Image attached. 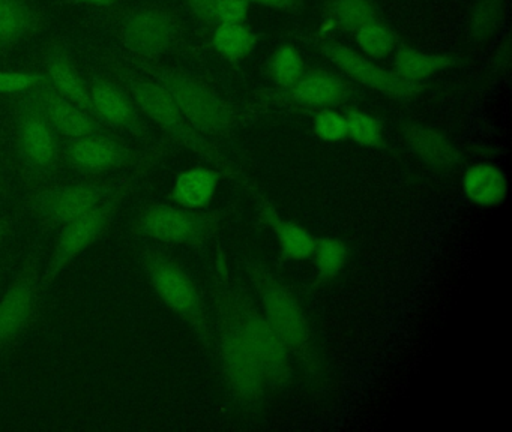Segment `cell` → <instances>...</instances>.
Here are the masks:
<instances>
[{
  "mask_svg": "<svg viewBox=\"0 0 512 432\" xmlns=\"http://www.w3.org/2000/svg\"><path fill=\"white\" fill-rule=\"evenodd\" d=\"M136 260L155 296L187 323L203 344H211L208 306L199 285L185 267L166 249L152 243L137 246Z\"/></svg>",
  "mask_w": 512,
  "mask_h": 432,
  "instance_id": "cell-1",
  "label": "cell"
},
{
  "mask_svg": "<svg viewBox=\"0 0 512 432\" xmlns=\"http://www.w3.org/2000/svg\"><path fill=\"white\" fill-rule=\"evenodd\" d=\"M149 170L139 167L119 177H91L44 186L29 198V213L38 225L61 228L86 215L98 204L124 189H133L137 180Z\"/></svg>",
  "mask_w": 512,
  "mask_h": 432,
  "instance_id": "cell-2",
  "label": "cell"
},
{
  "mask_svg": "<svg viewBox=\"0 0 512 432\" xmlns=\"http://www.w3.org/2000/svg\"><path fill=\"white\" fill-rule=\"evenodd\" d=\"M214 294L226 303L238 321L251 353L262 369L266 384L281 386L286 383L290 374L289 350L272 329L265 315L257 311L256 306L238 287L230 284L226 272L218 273Z\"/></svg>",
  "mask_w": 512,
  "mask_h": 432,
  "instance_id": "cell-3",
  "label": "cell"
},
{
  "mask_svg": "<svg viewBox=\"0 0 512 432\" xmlns=\"http://www.w3.org/2000/svg\"><path fill=\"white\" fill-rule=\"evenodd\" d=\"M220 213L187 209L178 204L149 203L131 222L133 236L164 245L199 248L220 227Z\"/></svg>",
  "mask_w": 512,
  "mask_h": 432,
  "instance_id": "cell-4",
  "label": "cell"
},
{
  "mask_svg": "<svg viewBox=\"0 0 512 432\" xmlns=\"http://www.w3.org/2000/svg\"><path fill=\"white\" fill-rule=\"evenodd\" d=\"M251 281L262 299L265 318L289 353L311 363V332L304 309L289 287L262 264L251 267Z\"/></svg>",
  "mask_w": 512,
  "mask_h": 432,
  "instance_id": "cell-5",
  "label": "cell"
},
{
  "mask_svg": "<svg viewBox=\"0 0 512 432\" xmlns=\"http://www.w3.org/2000/svg\"><path fill=\"white\" fill-rule=\"evenodd\" d=\"M160 152H139L125 143L118 134L91 135L82 138H62L61 164L74 173L101 177L119 171L151 167Z\"/></svg>",
  "mask_w": 512,
  "mask_h": 432,
  "instance_id": "cell-6",
  "label": "cell"
},
{
  "mask_svg": "<svg viewBox=\"0 0 512 432\" xmlns=\"http://www.w3.org/2000/svg\"><path fill=\"white\" fill-rule=\"evenodd\" d=\"M212 297L217 318L215 342L224 377L232 392L245 404H251L263 395L265 377L238 321L220 297Z\"/></svg>",
  "mask_w": 512,
  "mask_h": 432,
  "instance_id": "cell-7",
  "label": "cell"
},
{
  "mask_svg": "<svg viewBox=\"0 0 512 432\" xmlns=\"http://www.w3.org/2000/svg\"><path fill=\"white\" fill-rule=\"evenodd\" d=\"M116 39L142 59H157L178 45L179 23L175 15L157 3L119 9L112 18Z\"/></svg>",
  "mask_w": 512,
  "mask_h": 432,
  "instance_id": "cell-8",
  "label": "cell"
},
{
  "mask_svg": "<svg viewBox=\"0 0 512 432\" xmlns=\"http://www.w3.org/2000/svg\"><path fill=\"white\" fill-rule=\"evenodd\" d=\"M131 191L133 189L119 191L118 194L98 204L91 212L61 227L62 230L59 231L58 239L53 246L52 257L47 261L46 267L41 270L40 287L44 297L55 284L59 273L71 261L76 260L82 252L106 236Z\"/></svg>",
  "mask_w": 512,
  "mask_h": 432,
  "instance_id": "cell-9",
  "label": "cell"
},
{
  "mask_svg": "<svg viewBox=\"0 0 512 432\" xmlns=\"http://www.w3.org/2000/svg\"><path fill=\"white\" fill-rule=\"evenodd\" d=\"M61 143L62 138L29 90L17 105L16 147L20 164L32 179H47L58 170Z\"/></svg>",
  "mask_w": 512,
  "mask_h": 432,
  "instance_id": "cell-10",
  "label": "cell"
},
{
  "mask_svg": "<svg viewBox=\"0 0 512 432\" xmlns=\"http://www.w3.org/2000/svg\"><path fill=\"white\" fill-rule=\"evenodd\" d=\"M145 71L169 90L191 128L199 134H223L232 125V111L226 102L202 81L172 69L148 66Z\"/></svg>",
  "mask_w": 512,
  "mask_h": 432,
  "instance_id": "cell-11",
  "label": "cell"
},
{
  "mask_svg": "<svg viewBox=\"0 0 512 432\" xmlns=\"http://www.w3.org/2000/svg\"><path fill=\"white\" fill-rule=\"evenodd\" d=\"M124 86L146 120L157 125L161 131L166 132L182 146L194 150L199 155H209L208 141L196 129L191 128L181 108L163 84L148 75L145 77L127 71Z\"/></svg>",
  "mask_w": 512,
  "mask_h": 432,
  "instance_id": "cell-12",
  "label": "cell"
},
{
  "mask_svg": "<svg viewBox=\"0 0 512 432\" xmlns=\"http://www.w3.org/2000/svg\"><path fill=\"white\" fill-rule=\"evenodd\" d=\"M40 258L31 252L0 297V354L17 344L38 320L46 297L41 293Z\"/></svg>",
  "mask_w": 512,
  "mask_h": 432,
  "instance_id": "cell-13",
  "label": "cell"
},
{
  "mask_svg": "<svg viewBox=\"0 0 512 432\" xmlns=\"http://www.w3.org/2000/svg\"><path fill=\"white\" fill-rule=\"evenodd\" d=\"M89 95L95 116L112 131L128 134L137 140L152 138L151 125L137 108L125 86L107 77H94L88 81Z\"/></svg>",
  "mask_w": 512,
  "mask_h": 432,
  "instance_id": "cell-14",
  "label": "cell"
},
{
  "mask_svg": "<svg viewBox=\"0 0 512 432\" xmlns=\"http://www.w3.org/2000/svg\"><path fill=\"white\" fill-rule=\"evenodd\" d=\"M325 54L353 80L391 98H410L418 92V83L400 77L397 72L380 68L376 63L370 62L344 45H326Z\"/></svg>",
  "mask_w": 512,
  "mask_h": 432,
  "instance_id": "cell-15",
  "label": "cell"
},
{
  "mask_svg": "<svg viewBox=\"0 0 512 432\" xmlns=\"http://www.w3.org/2000/svg\"><path fill=\"white\" fill-rule=\"evenodd\" d=\"M47 119L61 138H82L91 135L116 134L97 117L64 98L46 81L32 89Z\"/></svg>",
  "mask_w": 512,
  "mask_h": 432,
  "instance_id": "cell-16",
  "label": "cell"
},
{
  "mask_svg": "<svg viewBox=\"0 0 512 432\" xmlns=\"http://www.w3.org/2000/svg\"><path fill=\"white\" fill-rule=\"evenodd\" d=\"M41 62H43V74L47 83L64 98L70 99L71 102L95 116L88 81L80 74L70 51L62 45L49 44L41 56Z\"/></svg>",
  "mask_w": 512,
  "mask_h": 432,
  "instance_id": "cell-17",
  "label": "cell"
},
{
  "mask_svg": "<svg viewBox=\"0 0 512 432\" xmlns=\"http://www.w3.org/2000/svg\"><path fill=\"white\" fill-rule=\"evenodd\" d=\"M46 17L32 0H0V51H10L43 32Z\"/></svg>",
  "mask_w": 512,
  "mask_h": 432,
  "instance_id": "cell-18",
  "label": "cell"
},
{
  "mask_svg": "<svg viewBox=\"0 0 512 432\" xmlns=\"http://www.w3.org/2000/svg\"><path fill=\"white\" fill-rule=\"evenodd\" d=\"M461 188L467 200L476 206L496 207L503 203L508 194V180L496 165L479 162L467 168Z\"/></svg>",
  "mask_w": 512,
  "mask_h": 432,
  "instance_id": "cell-19",
  "label": "cell"
},
{
  "mask_svg": "<svg viewBox=\"0 0 512 432\" xmlns=\"http://www.w3.org/2000/svg\"><path fill=\"white\" fill-rule=\"evenodd\" d=\"M220 173L206 167L182 171L173 185L170 198L178 206L202 210L209 206L220 185Z\"/></svg>",
  "mask_w": 512,
  "mask_h": 432,
  "instance_id": "cell-20",
  "label": "cell"
},
{
  "mask_svg": "<svg viewBox=\"0 0 512 432\" xmlns=\"http://www.w3.org/2000/svg\"><path fill=\"white\" fill-rule=\"evenodd\" d=\"M346 95L343 81L325 72L302 75L292 86L293 99L308 107H332L346 99Z\"/></svg>",
  "mask_w": 512,
  "mask_h": 432,
  "instance_id": "cell-21",
  "label": "cell"
},
{
  "mask_svg": "<svg viewBox=\"0 0 512 432\" xmlns=\"http://www.w3.org/2000/svg\"><path fill=\"white\" fill-rule=\"evenodd\" d=\"M406 140L413 153L431 167L448 168L458 161L454 144L434 129L410 126L406 132Z\"/></svg>",
  "mask_w": 512,
  "mask_h": 432,
  "instance_id": "cell-22",
  "label": "cell"
},
{
  "mask_svg": "<svg viewBox=\"0 0 512 432\" xmlns=\"http://www.w3.org/2000/svg\"><path fill=\"white\" fill-rule=\"evenodd\" d=\"M263 218L274 228L280 243L281 254L287 260H307L313 257L317 239L302 225L296 222L281 221L274 213L272 207H268L263 213Z\"/></svg>",
  "mask_w": 512,
  "mask_h": 432,
  "instance_id": "cell-23",
  "label": "cell"
},
{
  "mask_svg": "<svg viewBox=\"0 0 512 432\" xmlns=\"http://www.w3.org/2000/svg\"><path fill=\"white\" fill-rule=\"evenodd\" d=\"M448 65V57L422 53V51L412 50V48H403L395 57V72L412 83L425 80Z\"/></svg>",
  "mask_w": 512,
  "mask_h": 432,
  "instance_id": "cell-24",
  "label": "cell"
},
{
  "mask_svg": "<svg viewBox=\"0 0 512 432\" xmlns=\"http://www.w3.org/2000/svg\"><path fill=\"white\" fill-rule=\"evenodd\" d=\"M212 42L221 56L229 60H239L253 50L256 35L244 24H220L215 29Z\"/></svg>",
  "mask_w": 512,
  "mask_h": 432,
  "instance_id": "cell-25",
  "label": "cell"
},
{
  "mask_svg": "<svg viewBox=\"0 0 512 432\" xmlns=\"http://www.w3.org/2000/svg\"><path fill=\"white\" fill-rule=\"evenodd\" d=\"M313 257L319 275L323 279H334L346 266L349 249L340 239L323 237L317 239Z\"/></svg>",
  "mask_w": 512,
  "mask_h": 432,
  "instance_id": "cell-26",
  "label": "cell"
},
{
  "mask_svg": "<svg viewBox=\"0 0 512 432\" xmlns=\"http://www.w3.org/2000/svg\"><path fill=\"white\" fill-rule=\"evenodd\" d=\"M332 17L344 29L358 30L377 20L376 8L370 0H335Z\"/></svg>",
  "mask_w": 512,
  "mask_h": 432,
  "instance_id": "cell-27",
  "label": "cell"
},
{
  "mask_svg": "<svg viewBox=\"0 0 512 432\" xmlns=\"http://www.w3.org/2000/svg\"><path fill=\"white\" fill-rule=\"evenodd\" d=\"M356 44L368 56L380 59L388 56L394 48V35L391 30L374 21L356 30Z\"/></svg>",
  "mask_w": 512,
  "mask_h": 432,
  "instance_id": "cell-28",
  "label": "cell"
},
{
  "mask_svg": "<svg viewBox=\"0 0 512 432\" xmlns=\"http://www.w3.org/2000/svg\"><path fill=\"white\" fill-rule=\"evenodd\" d=\"M271 74L281 87H292L304 75V62L292 47H281L272 57Z\"/></svg>",
  "mask_w": 512,
  "mask_h": 432,
  "instance_id": "cell-29",
  "label": "cell"
},
{
  "mask_svg": "<svg viewBox=\"0 0 512 432\" xmlns=\"http://www.w3.org/2000/svg\"><path fill=\"white\" fill-rule=\"evenodd\" d=\"M347 137L364 147H377L382 144V126L370 114L352 111L347 114Z\"/></svg>",
  "mask_w": 512,
  "mask_h": 432,
  "instance_id": "cell-30",
  "label": "cell"
},
{
  "mask_svg": "<svg viewBox=\"0 0 512 432\" xmlns=\"http://www.w3.org/2000/svg\"><path fill=\"white\" fill-rule=\"evenodd\" d=\"M314 132L325 141H341L347 138V119L332 108H323L314 117Z\"/></svg>",
  "mask_w": 512,
  "mask_h": 432,
  "instance_id": "cell-31",
  "label": "cell"
},
{
  "mask_svg": "<svg viewBox=\"0 0 512 432\" xmlns=\"http://www.w3.org/2000/svg\"><path fill=\"white\" fill-rule=\"evenodd\" d=\"M43 81V72L0 71V93L29 92Z\"/></svg>",
  "mask_w": 512,
  "mask_h": 432,
  "instance_id": "cell-32",
  "label": "cell"
},
{
  "mask_svg": "<svg viewBox=\"0 0 512 432\" xmlns=\"http://www.w3.org/2000/svg\"><path fill=\"white\" fill-rule=\"evenodd\" d=\"M497 12L499 8L494 0H481L472 14L473 33L478 36L490 35L491 27L496 24Z\"/></svg>",
  "mask_w": 512,
  "mask_h": 432,
  "instance_id": "cell-33",
  "label": "cell"
},
{
  "mask_svg": "<svg viewBox=\"0 0 512 432\" xmlns=\"http://www.w3.org/2000/svg\"><path fill=\"white\" fill-rule=\"evenodd\" d=\"M247 14L248 0H221L215 12V20L221 24H242Z\"/></svg>",
  "mask_w": 512,
  "mask_h": 432,
  "instance_id": "cell-34",
  "label": "cell"
},
{
  "mask_svg": "<svg viewBox=\"0 0 512 432\" xmlns=\"http://www.w3.org/2000/svg\"><path fill=\"white\" fill-rule=\"evenodd\" d=\"M220 2L221 0H185V5L196 17L202 20H215V12Z\"/></svg>",
  "mask_w": 512,
  "mask_h": 432,
  "instance_id": "cell-35",
  "label": "cell"
},
{
  "mask_svg": "<svg viewBox=\"0 0 512 432\" xmlns=\"http://www.w3.org/2000/svg\"><path fill=\"white\" fill-rule=\"evenodd\" d=\"M121 2H125V0H71V3L95 6V8H109V6L119 5Z\"/></svg>",
  "mask_w": 512,
  "mask_h": 432,
  "instance_id": "cell-36",
  "label": "cell"
},
{
  "mask_svg": "<svg viewBox=\"0 0 512 432\" xmlns=\"http://www.w3.org/2000/svg\"><path fill=\"white\" fill-rule=\"evenodd\" d=\"M253 2L269 6V8H287V6L292 5L295 0H253Z\"/></svg>",
  "mask_w": 512,
  "mask_h": 432,
  "instance_id": "cell-37",
  "label": "cell"
},
{
  "mask_svg": "<svg viewBox=\"0 0 512 432\" xmlns=\"http://www.w3.org/2000/svg\"><path fill=\"white\" fill-rule=\"evenodd\" d=\"M11 231V222L7 219H0V245L7 239Z\"/></svg>",
  "mask_w": 512,
  "mask_h": 432,
  "instance_id": "cell-38",
  "label": "cell"
},
{
  "mask_svg": "<svg viewBox=\"0 0 512 432\" xmlns=\"http://www.w3.org/2000/svg\"><path fill=\"white\" fill-rule=\"evenodd\" d=\"M5 270L4 267H0V284H2V279H4Z\"/></svg>",
  "mask_w": 512,
  "mask_h": 432,
  "instance_id": "cell-39",
  "label": "cell"
}]
</instances>
